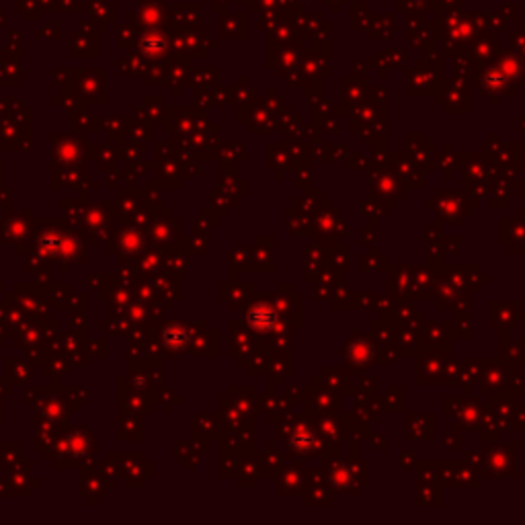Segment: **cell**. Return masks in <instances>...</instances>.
<instances>
[{
    "label": "cell",
    "mask_w": 525,
    "mask_h": 525,
    "mask_svg": "<svg viewBox=\"0 0 525 525\" xmlns=\"http://www.w3.org/2000/svg\"><path fill=\"white\" fill-rule=\"evenodd\" d=\"M269 308H259L256 310V314L252 312L251 316V322H252V326H256V331H267L271 324H273V314L269 316Z\"/></svg>",
    "instance_id": "1"
}]
</instances>
